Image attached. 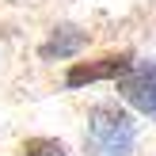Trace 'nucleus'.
<instances>
[{
    "instance_id": "nucleus-3",
    "label": "nucleus",
    "mask_w": 156,
    "mask_h": 156,
    "mask_svg": "<svg viewBox=\"0 0 156 156\" xmlns=\"http://www.w3.org/2000/svg\"><path fill=\"white\" fill-rule=\"evenodd\" d=\"M133 69V53H107V57L95 61H76L73 69L65 73V88H84V84H99V80H122V76Z\"/></svg>"
},
{
    "instance_id": "nucleus-2",
    "label": "nucleus",
    "mask_w": 156,
    "mask_h": 156,
    "mask_svg": "<svg viewBox=\"0 0 156 156\" xmlns=\"http://www.w3.org/2000/svg\"><path fill=\"white\" fill-rule=\"evenodd\" d=\"M114 84H118V95L126 99L137 114H145V118L156 122V57L133 61V69H129L122 80H114Z\"/></svg>"
},
{
    "instance_id": "nucleus-1",
    "label": "nucleus",
    "mask_w": 156,
    "mask_h": 156,
    "mask_svg": "<svg viewBox=\"0 0 156 156\" xmlns=\"http://www.w3.org/2000/svg\"><path fill=\"white\" fill-rule=\"evenodd\" d=\"M137 122L118 103H95L84 126V152L88 156H133Z\"/></svg>"
},
{
    "instance_id": "nucleus-5",
    "label": "nucleus",
    "mask_w": 156,
    "mask_h": 156,
    "mask_svg": "<svg viewBox=\"0 0 156 156\" xmlns=\"http://www.w3.org/2000/svg\"><path fill=\"white\" fill-rule=\"evenodd\" d=\"M19 156H65V145L57 137H27L19 145Z\"/></svg>"
},
{
    "instance_id": "nucleus-4",
    "label": "nucleus",
    "mask_w": 156,
    "mask_h": 156,
    "mask_svg": "<svg viewBox=\"0 0 156 156\" xmlns=\"http://www.w3.org/2000/svg\"><path fill=\"white\" fill-rule=\"evenodd\" d=\"M88 42H91V34L84 27H76V23H61V27H53L50 38L38 46V57H42V61H69V57H76Z\"/></svg>"
}]
</instances>
